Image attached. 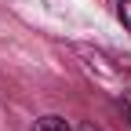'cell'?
Returning a JSON list of instances; mask_svg holds the SVG:
<instances>
[{
    "label": "cell",
    "instance_id": "obj_3",
    "mask_svg": "<svg viewBox=\"0 0 131 131\" xmlns=\"http://www.w3.org/2000/svg\"><path fill=\"white\" fill-rule=\"evenodd\" d=\"M120 109L127 113V120H131V91H124V95H120Z\"/></svg>",
    "mask_w": 131,
    "mask_h": 131
},
{
    "label": "cell",
    "instance_id": "obj_2",
    "mask_svg": "<svg viewBox=\"0 0 131 131\" xmlns=\"http://www.w3.org/2000/svg\"><path fill=\"white\" fill-rule=\"evenodd\" d=\"M117 15H120V22H124V29L131 33V0H117Z\"/></svg>",
    "mask_w": 131,
    "mask_h": 131
},
{
    "label": "cell",
    "instance_id": "obj_1",
    "mask_svg": "<svg viewBox=\"0 0 131 131\" xmlns=\"http://www.w3.org/2000/svg\"><path fill=\"white\" fill-rule=\"evenodd\" d=\"M33 131H73V127L66 124L62 117H40L37 124H33Z\"/></svg>",
    "mask_w": 131,
    "mask_h": 131
}]
</instances>
